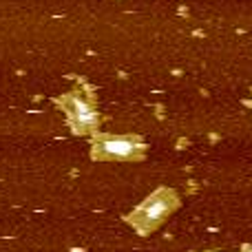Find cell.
Here are the masks:
<instances>
[{
	"instance_id": "obj_3",
	"label": "cell",
	"mask_w": 252,
	"mask_h": 252,
	"mask_svg": "<svg viewBox=\"0 0 252 252\" xmlns=\"http://www.w3.org/2000/svg\"><path fill=\"white\" fill-rule=\"evenodd\" d=\"M66 109L71 113V120L75 122L78 128H91L95 124V111L91 109L89 102H84L82 97H69L66 100Z\"/></svg>"
},
{
	"instance_id": "obj_1",
	"label": "cell",
	"mask_w": 252,
	"mask_h": 252,
	"mask_svg": "<svg viewBox=\"0 0 252 252\" xmlns=\"http://www.w3.org/2000/svg\"><path fill=\"white\" fill-rule=\"evenodd\" d=\"M170 208H173V197L161 190V192H157V195H153L151 199H146V204L137 210L135 223H139L142 228H151V226H155Z\"/></svg>"
},
{
	"instance_id": "obj_2",
	"label": "cell",
	"mask_w": 252,
	"mask_h": 252,
	"mask_svg": "<svg viewBox=\"0 0 252 252\" xmlns=\"http://www.w3.org/2000/svg\"><path fill=\"white\" fill-rule=\"evenodd\" d=\"M97 151L106 157H118V159H126L139 153V144L133 137H106L97 144Z\"/></svg>"
}]
</instances>
